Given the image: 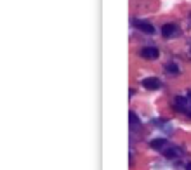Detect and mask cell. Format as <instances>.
<instances>
[{"label":"cell","instance_id":"6","mask_svg":"<svg viewBox=\"0 0 191 170\" xmlns=\"http://www.w3.org/2000/svg\"><path fill=\"white\" fill-rule=\"evenodd\" d=\"M177 155H179V149H177V148H167V149L163 151V156L169 158V160H174Z\"/></svg>","mask_w":191,"mask_h":170},{"label":"cell","instance_id":"4","mask_svg":"<svg viewBox=\"0 0 191 170\" xmlns=\"http://www.w3.org/2000/svg\"><path fill=\"white\" fill-rule=\"evenodd\" d=\"M136 24H137V28H139L142 33H146V35H153V33H155V26L150 24V23H146V21H137Z\"/></svg>","mask_w":191,"mask_h":170},{"label":"cell","instance_id":"8","mask_svg":"<svg viewBox=\"0 0 191 170\" xmlns=\"http://www.w3.org/2000/svg\"><path fill=\"white\" fill-rule=\"evenodd\" d=\"M186 99L184 97H176V101H174V106L177 108V110H186Z\"/></svg>","mask_w":191,"mask_h":170},{"label":"cell","instance_id":"3","mask_svg":"<svg viewBox=\"0 0 191 170\" xmlns=\"http://www.w3.org/2000/svg\"><path fill=\"white\" fill-rule=\"evenodd\" d=\"M142 85L146 87V89H150V90H156V89H160V80L158 78H155V77H148V78H144V80L141 82Z\"/></svg>","mask_w":191,"mask_h":170},{"label":"cell","instance_id":"11","mask_svg":"<svg viewBox=\"0 0 191 170\" xmlns=\"http://www.w3.org/2000/svg\"><path fill=\"white\" fill-rule=\"evenodd\" d=\"M190 116H191V111H190Z\"/></svg>","mask_w":191,"mask_h":170},{"label":"cell","instance_id":"7","mask_svg":"<svg viewBox=\"0 0 191 170\" xmlns=\"http://www.w3.org/2000/svg\"><path fill=\"white\" fill-rule=\"evenodd\" d=\"M129 121H131L132 129H137V127H139V123H141V121H139V116H137L134 111H131V115H129Z\"/></svg>","mask_w":191,"mask_h":170},{"label":"cell","instance_id":"1","mask_svg":"<svg viewBox=\"0 0 191 170\" xmlns=\"http://www.w3.org/2000/svg\"><path fill=\"white\" fill-rule=\"evenodd\" d=\"M177 33H179V28H177V24H174V23H169V24H163V26H162V35H163L165 38L176 37Z\"/></svg>","mask_w":191,"mask_h":170},{"label":"cell","instance_id":"2","mask_svg":"<svg viewBox=\"0 0 191 170\" xmlns=\"http://www.w3.org/2000/svg\"><path fill=\"white\" fill-rule=\"evenodd\" d=\"M158 56H160V52L156 47H144L141 50V57H144V59H156Z\"/></svg>","mask_w":191,"mask_h":170},{"label":"cell","instance_id":"9","mask_svg":"<svg viewBox=\"0 0 191 170\" xmlns=\"http://www.w3.org/2000/svg\"><path fill=\"white\" fill-rule=\"evenodd\" d=\"M165 70L169 71V73H172V75H177V73H179V68H177V64H174V63L167 64V66H165Z\"/></svg>","mask_w":191,"mask_h":170},{"label":"cell","instance_id":"5","mask_svg":"<svg viewBox=\"0 0 191 170\" xmlns=\"http://www.w3.org/2000/svg\"><path fill=\"white\" fill-rule=\"evenodd\" d=\"M150 146L153 148V149H163L165 146H167V141L165 139H155L150 142Z\"/></svg>","mask_w":191,"mask_h":170},{"label":"cell","instance_id":"10","mask_svg":"<svg viewBox=\"0 0 191 170\" xmlns=\"http://www.w3.org/2000/svg\"><path fill=\"white\" fill-rule=\"evenodd\" d=\"M186 170H191V163H188V165H186Z\"/></svg>","mask_w":191,"mask_h":170}]
</instances>
